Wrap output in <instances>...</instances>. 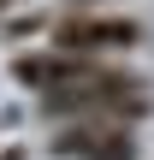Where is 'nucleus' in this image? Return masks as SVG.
Masks as SVG:
<instances>
[{
	"instance_id": "obj_6",
	"label": "nucleus",
	"mask_w": 154,
	"mask_h": 160,
	"mask_svg": "<svg viewBox=\"0 0 154 160\" xmlns=\"http://www.w3.org/2000/svg\"><path fill=\"white\" fill-rule=\"evenodd\" d=\"M6 6H12V0H0V12H6Z\"/></svg>"
},
{
	"instance_id": "obj_5",
	"label": "nucleus",
	"mask_w": 154,
	"mask_h": 160,
	"mask_svg": "<svg viewBox=\"0 0 154 160\" xmlns=\"http://www.w3.org/2000/svg\"><path fill=\"white\" fill-rule=\"evenodd\" d=\"M0 160H18V148H6V154H0Z\"/></svg>"
},
{
	"instance_id": "obj_3",
	"label": "nucleus",
	"mask_w": 154,
	"mask_h": 160,
	"mask_svg": "<svg viewBox=\"0 0 154 160\" xmlns=\"http://www.w3.org/2000/svg\"><path fill=\"white\" fill-rule=\"evenodd\" d=\"M53 154L59 160H137V131L131 125H113V119L59 125L53 131Z\"/></svg>"
},
{
	"instance_id": "obj_4",
	"label": "nucleus",
	"mask_w": 154,
	"mask_h": 160,
	"mask_svg": "<svg viewBox=\"0 0 154 160\" xmlns=\"http://www.w3.org/2000/svg\"><path fill=\"white\" fill-rule=\"evenodd\" d=\"M36 30H47V18H42V12H30V18H12V24H6V36H36Z\"/></svg>"
},
{
	"instance_id": "obj_2",
	"label": "nucleus",
	"mask_w": 154,
	"mask_h": 160,
	"mask_svg": "<svg viewBox=\"0 0 154 160\" xmlns=\"http://www.w3.org/2000/svg\"><path fill=\"white\" fill-rule=\"evenodd\" d=\"M47 36H53V48H65V53L101 59V53H131V48L142 42V24H137V18H119V12H65V18L47 24Z\"/></svg>"
},
{
	"instance_id": "obj_1",
	"label": "nucleus",
	"mask_w": 154,
	"mask_h": 160,
	"mask_svg": "<svg viewBox=\"0 0 154 160\" xmlns=\"http://www.w3.org/2000/svg\"><path fill=\"white\" fill-rule=\"evenodd\" d=\"M42 119L53 125H83V119H113V125H142L154 113L148 89H53L36 101Z\"/></svg>"
}]
</instances>
